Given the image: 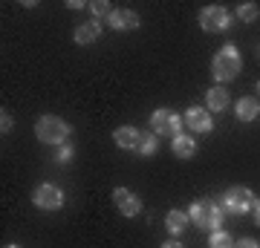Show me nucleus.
Instances as JSON below:
<instances>
[{
	"label": "nucleus",
	"mask_w": 260,
	"mask_h": 248,
	"mask_svg": "<svg viewBox=\"0 0 260 248\" xmlns=\"http://www.w3.org/2000/svg\"><path fill=\"white\" fill-rule=\"evenodd\" d=\"M156 147H159V136H156V133H142L139 145H136V153L145 156V159H150L153 153H156Z\"/></svg>",
	"instance_id": "f3484780"
},
{
	"label": "nucleus",
	"mask_w": 260,
	"mask_h": 248,
	"mask_svg": "<svg viewBox=\"0 0 260 248\" xmlns=\"http://www.w3.org/2000/svg\"><path fill=\"white\" fill-rule=\"evenodd\" d=\"M234 113H237V121H243V124L260 119V98H254V95H243V98H237Z\"/></svg>",
	"instance_id": "f8f14e48"
},
{
	"label": "nucleus",
	"mask_w": 260,
	"mask_h": 248,
	"mask_svg": "<svg viewBox=\"0 0 260 248\" xmlns=\"http://www.w3.org/2000/svg\"><path fill=\"white\" fill-rule=\"evenodd\" d=\"M67 6H70V9H75V12H78V9H84V6H87V3H81V0H70V3H67Z\"/></svg>",
	"instance_id": "393cba45"
},
{
	"label": "nucleus",
	"mask_w": 260,
	"mask_h": 248,
	"mask_svg": "<svg viewBox=\"0 0 260 248\" xmlns=\"http://www.w3.org/2000/svg\"><path fill=\"white\" fill-rule=\"evenodd\" d=\"M139 136L142 130L133 127V124H124V127H119L116 133H113V141L121 147V150H136V145H139Z\"/></svg>",
	"instance_id": "4468645a"
},
{
	"label": "nucleus",
	"mask_w": 260,
	"mask_h": 248,
	"mask_svg": "<svg viewBox=\"0 0 260 248\" xmlns=\"http://www.w3.org/2000/svg\"><path fill=\"white\" fill-rule=\"evenodd\" d=\"M234 248H260V242L257 239H251V237H243V239L234 242Z\"/></svg>",
	"instance_id": "4be33fe9"
},
{
	"label": "nucleus",
	"mask_w": 260,
	"mask_h": 248,
	"mask_svg": "<svg viewBox=\"0 0 260 248\" xmlns=\"http://www.w3.org/2000/svg\"><path fill=\"white\" fill-rule=\"evenodd\" d=\"M234 18H240L243 23H251V20L260 18V6L257 3H240V6L234 9Z\"/></svg>",
	"instance_id": "a211bd4d"
},
{
	"label": "nucleus",
	"mask_w": 260,
	"mask_h": 248,
	"mask_svg": "<svg viewBox=\"0 0 260 248\" xmlns=\"http://www.w3.org/2000/svg\"><path fill=\"white\" fill-rule=\"evenodd\" d=\"M32 202H35L38 211H61V208H64V191L52 182H44V185L35 188Z\"/></svg>",
	"instance_id": "0eeeda50"
},
{
	"label": "nucleus",
	"mask_w": 260,
	"mask_h": 248,
	"mask_svg": "<svg viewBox=\"0 0 260 248\" xmlns=\"http://www.w3.org/2000/svg\"><path fill=\"white\" fill-rule=\"evenodd\" d=\"M240 69H243V55H240V49H237L234 44H223L220 49H217L214 61H211V75H214V81L229 84V81H234V78L240 75Z\"/></svg>",
	"instance_id": "f257e3e1"
},
{
	"label": "nucleus",
	"mask_w": 260,
	"mask_h": 248,
	"mask_svg": "<svg viewBox=\"0 0 260 248\" xmlns=\"http://www.w3.org/2000/svg\"><path fill=\"white\" fill-rule=\"evenodd\" d=\"M188 225H191V217H188L185 211H168V214H165V228H168V234L179 237V234H185Z\"/></svg>",
	"instance_id": "2eb2a0df"
},
{
	"label": "nucleus",
	"mask_w": 260,
	"mask_h": 248,
	"mask_svg": "<svg viewBox=\"0 0 260 248\" xmlns=\"http://www.w3.org/2000/svg\"><path fill=\"white\" fill-rule=\"evenodd\" d=\"M254 90H257V92H260V81H257V84H254Z\"/></svg>",
	"instance_id": "cd10ccee"
},
{
	"label": "nucleus",
	"mask_w": 260,
	"mask_h": 248,
	"mask_svg": "<svg viewBox=\"0 0 260 248\" xmlns=\"http://www.w3.org/2000/svg\"><path fill=\"white\" fill-rule=\"evenodd\" d=\"M99 38H102V23H99V20H84V23H78L75 32H73V41L78 46H90V44H95Z\"/></svg>",
	"instance_id": "9b49d317"
},
{
	"label": "nucleus",
	"mask_w": 260,
	"mask_h": 248,
	"mask_svg": "<svg viewBox=\"0 0 260 248\" xmlns=\"http://www.w3.org/2000/svg\"><path fill=\"white\" fill-rule=\"evenodd\" d=\"M220 208H223L225 214H232V217H246V214L254 208V193H251L246 185H234V188H229V191L223 193Z\"/></svg>",
	"instance_id": "39448f33"
},
{
	"label": "nucleus",
	"mask_w": 260,
	"mask_h": 248,
	"mask_svg": "<svg viewBox=\"0 0 260 248\" xmlns=\"http://www.w3.org/2000/svg\"><path fill=\"white\" fill-rule=\"evenodd\" d=\"M150 133H156V136H171L177 138L182 133V119H179L174 110H168V107H159L153 110L150 116Z\"/></svg>",
	"instance_id": "423d86ee"
},
{
	"label": "nucleus",
	"mask_w": 260,
	"mask_h": 248,
	"mask_svg": "<svg viewBox=\"0 0 260 248\" xmlns=\"http://www.w3.org/2000/svg\"><path fill=\"white\" fill-rule=\"evenodd\" d=\"M182 124H188L191 133H211L214 130V119L205 107H188L182 116Z\"/></svg>",
	"instance_id": "1a4fd4ad"
},
{
	"label": "nucleus",
	"mask_w": 260,
	"mask_h": 248,
	"mask_svg": "<svg viewBox=\"0 0 260 248\" xmlns=\"http://www.w3.org/2000/svg\"><path fill=\"white\" fill-rule=\"evenodd\" d=\"M251 211H254V222L260 225V199H254V208H251Z\"/></svg>",
	"instance_id": "a878e982"
},
{
	"label": "nucleus",
	"mask_w": 260,
	"mask_h": 248,
	"mask_svg": "<svg viewBox=\"0 0 260 248\" xmlns=\"http://www.w3.org/2000/svg\"><path fill=\"white\" fill-rule=\"evenodd\" d=\"M171 150H174V156H179V159H191L197 153V141L191 136H185V133H179L177 138H171Z\"/></svg>",
	"instance_id": "dca6fc26"
},
{
	"label": "nucleus",
	"mask_w": 260,
	"mask_h": 248,
	"mask_svg": "<svg viewBox=\"0 0 260 248\" xmlns=\"http://www.w3.org/2000/svg\"><path fill=\"white\" fill-rule=\"evenodd\" d=\"M73 156H75V147L70 145V141H67V145H61V147H58V156H55V162H58V165H70V162H73Z\"/></svg>",
	"instance_id": "412c9836"
},
{
	"label": "nucleus",
	"mask_w": 260,
	"mask_h": 248,
	"mask_svg": "<svg viewBox=\"0 0 260 248\" xmlns=\"http://www.w3.org/2000/svg\"><path fill=\"white\" fill-rule=\"evenodd\" d=\"M107 26L116 29V32H130V29L139 26V15L133 9H124V6H116V9L107 15Z\"/></svg>",
	"instance_id": "9d476101"
},
{
	"label": "nucleus",
	"mask_w": 260,
	"mask_h": 248,
	"mask_svg": "<svg viewBox=\"0 0 260 248\" xmlns=\"http://www.w3.org/2000/svg\"><path fill=\"white\" fill-rule=\"evenodd\" d=\"M87 6H90V12H93L95 18H104V20H107V15H110V12L116 9V6L104 3V0H93V3H87Z\"/></svg>",
	"instance_id": "aec40b11"
},
{
	"label": "nucleus",
	"mask_w": 260,
	"mask_h": 248,
	"mask_svg": "<svg viewBox=\"0 0 260 248\" xmlns=\"http://www.w3.org/2000/svg\"><path fill=\"white\" fill-rule=\"evenodd\" d=\"M208 248H234V239L229 231H211V237H208Z\"/></svg>",
	"instance_id": "6ab92c4d"
},
{
	"label": "nucleus",
	"mask_w": 260,
	"mask_h": 248,
	"mask_svg": "<svg viewBox=\"0 0 260 248\" xmlns=\"http://www.w3.org/2000/svg\"><path fill=\"white\" fill-rule=\"evenodd\" d=\"M3 248H20V245H15V242H9V245H3Z\"/></svg>",
	"instance_id": "bb28decb"
},
{
	"label": "nucleus",
	"mask_w": 260,
	"mask_h": 248,
	"mask_svg": "<svg viewBox=\"0 0 260 248\" xmlns=\"http://www.w3.org/2000/svg\"><path fill=\"white\" fill-rule=\"evenodd\" d=\"M197 20H200V29H203V32L220 35V32H229V26L234 23V15L225 9V6H220V3H211V6H203V9H200Z\"/></svg>",
	"instance_id": "20e7f679"
},
{
	"label": "nucleus",
	"mask_w": 260,
	"mask_h": 248,
	"mask_svg": "<svg viewBox=\"0 0 260 248\" xmlns=\"http://www.w3.org/2000/svg\"><path fill=\"white\" fill-rule=\"evenodd\" d=\"M113 202H116L121 217H127V220H133V217L142 214V199L133 191H127V188H116L113 191Z\"/></svg>",
	"instance_id": "6e6552de"
},
{
	"label": "nucleus",
	"mask_w": 260,
	"mask_h": 248,
	"mask_svg": "<svg viewBox=\"0 0 260 248\" xmlns=\"http://www.w3.org/2000/svg\"><path fill=\"white\" fill-rule=\"evenodd\" d=\"M191 222L197 228H205V231H217L223 225V217L225 211L220 208V202H211V199H197L191 202V211H188Z\"/></svg>",
	"instance_id": "7ed1b4c3"
},
{
	"label": "nucleus",
	"mask_w": 260,
	"mask_h": 248,
	"mask_svg": "<svg viewBox=\"0 0 260 248\" xmlns=\"http://www.w3.org/2000/svg\"><path fill=\"white\" fill-rule=\"evenodd\" d=\"M159 248H185V245H182L179 239H168V242H162V245H159Z\"/></svg>",
	"instance_id": "b1692460"
},
{
	"label": "nucleus",
	"mask_w": 260,
	"mask_h": 248,
	"mask_svg": "<svg viewBox=\"0 0 260 248\" xmlns=\"http://www.w3.org/2000/svg\"><path fill=\"white\" fill-rule=\"evenodd\" d=\"M0 130H3V133H9V130H12V116L6 110L0 113Z\"/></svg>",
	"instance_id": "5701e85b"
},
{
	"label": "nucleus",
	"mask_w": 260,
	"mask_h": 248,
	"mask_svg": "<svg viewBox=\"0 0 260 248\" xmlns=\"http://www.w3.org/2000/svg\"><path fill=\"white\" fill-rule=\"evenodd\" d=\"M229 104H232V98H229L225 87H211V90H205V110L208 113H223V110H229Z\"/></svg>",
	"instance_id": "ddd939ff"
},
{
	"label": "nucleus",
	"mask_w": 260,
	"mask_h": 248,
	"mask_svg": "<svg viewBox=\"0 0 260 248\" xmlns=\"http://www.w3.org/2000/svg\"><path fill=\"white\" fill-rule=\"evenodd\" d=\"M70 133L73 127L67 124L61 116H41L35 121V136L41 145H49V147H61L70 141Z\"/></svg>",
	"instance_id": "f03ea898"
}]
</instances>
